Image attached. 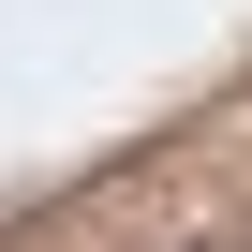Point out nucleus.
<instances>
[{"instance_id":"1","label":"nucleus","mask_w":252,"mask_h":252,"mask_svg":"<svg viewBox=\"0 0 252 252\" xmlns=\"http://www.w3.org/2000/svg\"><path fill=\"white\" fill-rule=\"evenodd\" d=\"M178 252H252V222H208V237H178Z\"/></svg>"}]
</instances>
